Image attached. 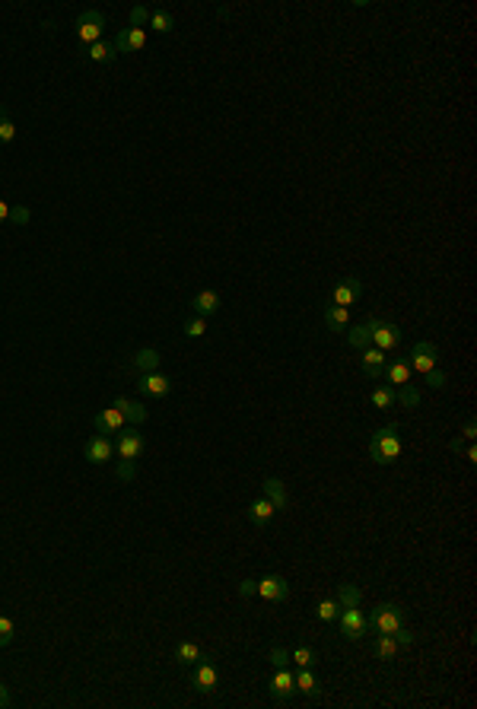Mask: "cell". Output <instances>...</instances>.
Returning <instances> with one entry per match:
<instances>
[{"label":"cell","instance_id":"1","mask_svg":"<svg viewBox=\"0 0 477 709\" xmlns=\"http://www.w3.org/2000/svg\"><path fill=\"white\" fill-rule=\"evenodd\" d=\"M369 455L376 465H394V461L404 455V439H401L398 424H385L376 429L369 439Z\"/></svg>","mask_w":477,"mask_h":709},{"label":"cell","instance_id":"2","mask_svg":"<svg viewBox=\"0 0 477 709\" xmlns=\"http://www.w3.org/2000/svg\"><path fill=\"white\" fill-rule=\"evenodd\" d=\"M366 620H369V626L376 633H394L398 626H404V611H401V604H394V602H382V604L372 608V614Z\"/></svg>","mask_w":477,"mask_h":709},{"label":"cell","instance_id":"3","mask_svg":"<svg viewBox=\"0 0 477 709\" xmlns=\"http://www.w3.org/2000/svg\"><path fill=\"white\" fill-rule=\"evenodd\" d=\"M73 32H77V42H83L86 48L95 45V42H102V32H105V16H102L99 10H83L77 16Z\"/></svg>","mask_w":477,"mask_h":709},{"label":"cell","instance_id":"4","mask_svg":"<svg viewBox=\"0 0 477 709\" xmlns=\"http://www.w3.org/2000/svg\"><path fill=\"white\" fill-rule=\"evenodd\" d=\"M337 626H340V636L350 639V643H357V639L366 636L369 620H366V614L360 608H340L337 611Z\"/></svg>","mask_w":477,"mask_h":709},{"label":"cell","instance_id":"5","mask_svg":"<svg viewBox=\"0 0 477 709\" xmlns=\"http://www.w3.org/2000/svg\"><path fill=\"white\" fill-rule=\"evenodd\" d=\"M369 337H372V347H379L382 353L388 350H398L401 347V328L392 322H382V318H369Z\"/></svg>","mask_w":477,"mask_h":709},{"label":"cell","instance_id":"6","mask_svg":"<svg viewBox=\"0 0 477 709\" xmlns=\"http://www.w3.org/2000/svg\"><path fill=\"white\" fill-rule=\"evenodd\" d=\"M407 363H411V372L426 376V372H433L436 363H439V350H436V344H429V340H420V344L411 347V357H407Z\"/></svg>","mask_w":477,"mask_h":709},{"label":"cell","instance_id":"7","mask_svg":"<svg viewBox=\"0 0 477 709\" xmlns=\"http://www.w3.org/2000/svg\"><path fill=\"white\" fill-rule=\"evenodd\" d=\"M255 595L264 598V602H286L290 598V585H286L283 576H277V572H268V576H261L255 582Z\"/></svg>","mask_w":477,"mask_h":709},{"label":"cell","instance_id":"8","mask_svg":"<svg viewBox=\"0 0 477 709\" xmlns=\"http://www.w3.org/2000/svg\"><path fill=\"white\" fill-rule=\"evenodd\" d=\"M194 671H191V687H194L197 693H216V687H220V671L214 668V662H207V658H201L197 665H191Z\"/></svg>","mask_w":477,"mask_h":709},{"label":"cell","instance_id":"9","mask_svg":"<svg viewBox=\"0 0 477 709\" xmlns=\"http://www.w3.org/2000/svg\"><path fill=\"white\" fill-rule=\"evenodd\" d=\"M268 687H271V697H274L277 703H286V700L296 693V674H293L290 668H274Z\"/></svg>","mask_w":477,"mask_h":709},{"label":"cell","instance_id":"10","mask_svg":"<svg viewBox=\"0 0 477 709\" xmlns=\"http://www.w3.org/2000/svg\"><path fill=\"white\" fill-rule=\"evenodd\" d=\"M360 296H363V283H360L357 277H344V280H337V286L331 290V305H344V309H350Z\"/></svg>","mask_w":477,"mask_h":709},{"label":"cell","instance_id":"11","mask_svg":"<svg viewBox=\"0 0 477 709\" xmlns=\"http://www.w3.org/2000/svg\"><path fill=\"white\" fill-rule=\"evenodd\" d=\"M137 388H140V394H147V398H166V394L172 392V379L162 376V372H143Z\"/></svg>","mask_w":477,"mask_h":709},{"label":"cell","instance_id":"12","mask_svg":"<svg viewBox=\"0 0 477 709\" xmlns=\"http://www.w3.org/2000/svg\"><path fill=\"white\" fill-rule=\"evenodd\" d=\"M112 455H115V446L105 439V436H93V439H86V446H83V458L90 461V465H105V461H112Z\"/></svg>","mask_w":477,"mask_h":709},{"label":"cell","instance_id":"13","mask_svg":"<svg viewBox=\"0 0 477 709\" xmlns=\"http://www.w3.org/2000/svg\"><path fill=\"white\" fill-rule=\"evenodd\" d=\"M118 455L127 461H137L143 452H147V439H143V433H134V429H127V433H118Z\"/></svg>","mask_w":477,"mask_h":709},{"label":"cell","instance_id":"14","mask_svg":"<svg viewBox=\"0 0 477 709\" xmlns=\"http://www.w3.org/2000/svg\"><path fill=\"white\" fill-rule=\"evenodd\" d=\"M93 424H95V429H99L102 436H105V433H121V429L127 426V420H125V414L112 404V407H102V411L95 414Z\"/></svg>","mask_w":477,"mask_h":709},{"label":"cell","instance_id":"15","mask_svg":"<svg viewBox=\"0 0 477 709\" xmlns=\"http://www.w3.org/2000/svg\"><path fill=\"white\" fill-rule=\"evenodd\" d=\"M147 48V29H134V26H127V29L118 32V38H115V51H143Z\"/></svg>","mask_w":477,"mask_h":709},{"label":"cell","instance_id":"16","mask_svg":"<svg viewBox=\"0 0 477 709\" xmlns=\"http://www.w3.org/2000/svg\"><path fill=\"white\" fill-rule=\"evenodd\" d=\"M411 363H407V357H394V359H388L385 363V379H388V385L392 388H401V385H407L411 382Z\"/></svg>","mask_w":477,"mask_h":709},{"label":"cell","instance_id":"17","mask_svg":"<svg viewBox=\"0 0 477 709\" xmlns=\"http://www.w3.org/2000/svg\"><path fill=\"white\" fill-rule=\"evenodd\" d=\"M220 305H223V299H220V293L216 290H204V293H197V296L191 299V309H194V315H201V318L216 315Z\"/></svg>","mask_w":477,"mask_h":709},{"label":"cell","instance_id":"18","mask_svg":"<svg viewBox=\"0 0 477 709\" xmlns=\"http://www.w3.org/2000/svg\"><path fill=\"white\" fill-rule=\"evenodd\" d=\"M245 515H248V522L255 525V528H268L271 519L277 515V509L271 506V500H268V496H258V500L248 506V513H245Z\"/></svg>","mask_w":477,"mask_h":709},{"label":"cell","instance_id":"19","mask_svg":"<svg viewBox=\"0 0 477 709\" xmlns=\"http://www.w3.org/2000/svg\"><path fill=\"white\" fill-rule=\"evenodd\" d=\"M385 353L379 350V347H363V357H360V366H363V372L369 379H379L382 372H385Z\"/></svg>","mask_w":477,"mask_h":709},{"label":"cell","instance_id":"20","mask_svg":"<svg viewBox=\"0 0 477 709\" xmlns=\"http://www.w3.org/2000/svg\"><path fill=\"white\" fill-rule=\"evenodd\" d=\"M264 496L271 500V506L277 509V513H283L286 506H290V496H286V487H283V480L281 477H264Z\"/></svg>","mask_w":477,"mask_h":709},{"label":"cell","instance_id":"21","mask_svg":"<svg viewBox=\"0 0 477 709\" xmlns=\"http://www.w3.org/2000/svg\"><path fill=\"white\" fill-rule=\"evenodd\" d=\"M296 693H305L309 700L322 697V681L315 678V671H312V668H299V671H296Z\"/></svg>","mask_w":477,"mask_h":709},{"label":"cell","instance_id":"22","mask_svg":"<svg viewBox=\"0 0 477 709\" xmlns=\"http://www.w3.org/2000/svg\"><path fill=\"white\" fill-rule=\"evenodd\" d=\"M112 404L118 407V411L125 414V420H127V424H134V426H137V424H147V417H150V411L140 404V401H131V398H115Z\"/></svg>","mask_w":477,"mask_h":709},{"label":"cell","instance_id":"23","mask_svg":"<svg viewBox=\"0 0 477 709\" xmlns=\"http://www.w3.org/2000/svg\"><path fill=\"white\" fill-rule=\"evenodd\" d=\"M398 652H401V646H398V639H394L392 633H379L376 643H372V656L382 658V662H392Z\"/></svg>","mask_w":477,"mask_h":709},{"label":"cell","instance_id":"24","mask_svg":"<svg viewBox=\"0 0 477 709\" xmlns=\"http://www.w3.org/2000/svg\"><path fill=\"white\" fill-rule=\"evenodd\" d=\"M325 325H328V331H347L350 328V309H344V305H328V309H325Z\"/></svg>","mask_w":477,"mask_h":709},{"label":"cell","instance_id":"25","mask_svg":"<svg viewBox=\"0 0 477 709\" xmlns=\"http://www.w3.org/2000/svg\"><path fill=\"white\" fill-rule=\"evenodd\" d=\"M131 363L137 366L140 372H156L159 369V363H162V357H159V350H153V347H143V350L134 353Z\"/></svg>","mask_w":477,"mask_h":709},{"label":"cell","instance_id":"26","mask_svg":"<svg viewBox=\"0 0 477 709\" xmlns=\"http://www.w3.org/2000/svg\"><path fill=\"white\" fill-rule=\"evenodd\" d=\"M86 58L95 61V64H112V61L118 58V51H115L112 42H105V38H102V42H95V45L86 48Z\"/></svg>","mask_w":477,"mask_h":709},{"label":"cell","instance_id":"27","mask_svg":"<svg viewBox=\"0 0 477 709\" xmlns=\"http://www.w3.org/2000/svg\"><path fill=\"white\" fill-rule=\"evenodd\" d=\"M201 658H204L201 646H197V643H191V639H185V643H179V646H175V662H179V665H197Z\"/></svg>","mask_w":477,"mask_h":709},{"label":"cell","instance_id":"28","mask_svg":"<svg viewBox=\"0 0 477 709\" xmlns=\"http://www.w3.org/2000/svg\"><path fill=\"white\" fill-rule=\"evenodd\" d=\"M360 602H363V589H357V585H350V582L337 585V604L340 608H360Z\"/></svg>","mask_w":477,"mask_h":709},{"label":"cell","instance_id":"29","mask_svg":"<svg viewBox=\"0 0 477 709\" xmlns=\"http://www.w3.org/2000/svg\"><path fill=\"white\" fill-rule=\"evenodd\" d=\"M369 404L379 407V411H392V407L398 404V401H394V388H392V385L372 388V392H369Z\"/></svg>","mask_w":477,"mask_h":709},{"label":"cell","instance_id":"30","mask_svg":"<svg viewBox=\"0 0 477 709\" xmlns=\"http://www.w3.org/2000/svg\"><path fill=\"white\" fill-rule=\"evenodd\" d=\"M290 662L299 665V668H315L318 665V652L309 649V646H296V649L290 652Z\"/></svg>","mask_w":477,"mask_h":709},{"label":"cell","instance_id":"31","mask_svg":"<svg viewBox=\"0 0 477 709\" xmlns=\"http://www.w3.org/2000/svg\"><path fill=\"white\" fill-rule=\"evenodd\" d=\"M150 26H153V32L169 36V32L175 29V16L169 10H156V13H150Z\"/></svg>","mask_w":477,"mask_h":709},{"label":"cell","instance_id":"32","mask_svg":"<svg viewBox=\"0 0 477 709\" xmlns=\"http://www.w3.org/2000/svg\"><path fill=\"white\" fill-rule=\"evenodd\" d=\"M337 611H340L337 598H322V602L315 604V617L322 620V624H331V620H337Z\"/></svg>","mask_w":477,"mask_h":709},{"label":"cell","instance_id":"33","mask_svg":"<svg viewBox=\"0 0 477 709\" xmlns=\"http://www.w3.org/2000/svg\"><path fill=\"white\" fill-rule=\"evenodd\" d=\"M347 344L363 350V347H372V337H369V325H357V328L347 331Z\"/></svg>","mask_w":477,"mask_h":709},{"label":"cell","instance_id":"34","mask_svg":"<svg viewBox=\"0 0 477 709\" xmlns=\"http://www.w3.org/2000/svg\"><path fill=\"white\" fill-rule=\"evenodd\" d=\"M394 401H398L401 407H417L420 404V392L411 385V382H407V385L394 388Z\"/></svg>","mask_w":477,"mask_h":709},{"label":"cell","instance_id":"35","mask_svg":"<svg viewBox=\"0 0 477 709\" xmlns=\"http://www.w3.org/2000/svg\"><path fill=\"white\" fill-rule=\"evenodd\" d=\"M182 331L188 334V337H204V331H207V318L201 315H191L185 325H182Z\"/></svg>","mask_w":477,"mask_h":709},{"label":"cell","instance_id":"36","mask_svg":"<svg viewBox=\"0 0 477 709\" xmlns=\"http://www.w3.org/2000/svg\"><path fill=\"white\" fill-rule=\"evenodd\" d=\"M13 636H16V624H13L10 617L0 614V649H4V646H10Z\"/></svg>","mask_w":477,"mask_h":709},{"label":"cell","instance_id":"37","mask_svg":"<svg viewBox=\"0 0 477 709\" xmlns=\"http://www.w3.org/2000/svg\"><path fill=\"white\" fill-rule=\"evenodd\" d=\"M13 137H16V125L6 112H0V143H13Z\"/></svg>","mask_w":477,"mask_h":709},{"label":"cell","instance_id":"38","mask_svg":"<svg viewBox=\"0 0 477 709\" xmlns=\"http://www.w3.org/2000/svg\"><path fill=\"white\" fill-rule=\"evenodd\" d=\"M150 23V10L143 4H137V6H131V26L134 29H143V26Z\"/></svg>","mask_w":477,"mask_h":709},{"label":"cell","instance_id":"39","mask_svg":"<svg viewBox=\"0 0 477 709\" xmlns=\"http://www.w3.org/2000/svg\"><path fill=\"white\" fill-rule=\"evenodd\" d=\"M29 220H32V210H29V207H19V204L13 207V204H10V223H16V226H26Z\"/></svg>","mask_w":477,"mask_h":709},{"label":"cell","instance_id":"40","mask_svg":"<svg viewBox=\"0 0 477 709\" xmlns=\"http://www.w3.org/2000/svg\"><path fill=\"white\" fill-rule=\"evenodd\" d=\"M271 665H274V668H290L293 665L290 662V652H286L283 646H274V649H271Z\"/></svg>","mask_w":477,"mask_h":709},{"label":"cell","instance_id":"41","mask_svg":"<svg viewBox=\"0 0 477 709\" xmlns=\"http://www.w3.org/2000/svg\"><path fill=\"white\" fill-rule=\"evenodd\" d=\"M424 379H426V385H429V388H446V382H449V379H446V372H439V369L426 372Z\"/></svg>","mask_w":477,"mask_h":709},{"label":"cell","instance_id":"42","mask_svg":"<svg viewBox=\"0 0 477 709\" xmlns=\"http://www.w3.org/2000/svg\"><path fill=\"white\" fill-rule=\"evenodd\" d=\"M392 636L398 639V646H401V649H404V646H414V633L407 630V626H398V630H394Z\"/></svg>","mask_w":477,"mask_h":709},{"label":"cell","instance_id":"43","mask_svg":"<svg viewBox=\"0 0 477 709\" xmlns=\"http://www.w3.org/2000/svg\"><path fill=\"white\" fill-rule=\"evenodd\" d=\"M134 461H127V458H121V465H118V477L121 480H134Z\"/></svg>","mask_w":477,"mask_h":709},{"label":"cell","instance_id":"44","mask_svg":"<svg viewBox=\"0 0 477 709\" xmlns=\"http://www.w3.org/2000/svg\"><path fill=\"white\" fill-rule=\"evenodd\" d=\"M474 436H477V424L474 420H465V426H461V439L474 442Z\"/></svg>","mask_w":477,"mask_h":709},{"label":"cell","instance_id":"45","mask_svg":"<svg viewBox=\"0 0 477 709\" xmlns=\"http://www.w3.org/2000/svg\"><path fill=\"white\" fill-rule=\"evenodd\" d=\"M238 595H255V579H245V582H238Z\"/></svg>","mask_w":477,"mask_h":709},{"label":"cell","instance_id":"46","mask_svg":"<svg viewBox=\"0 0 477 709\" xmlns=\"http://www.w3.org/2000/svg\"><path fill=\"white\" fill-rule=\"evenodd\" d=\"M458 455H465L468 461H477V446H474V442H465V446H461V452H458Z\"/></svg>","mask_w":477,"mask_h":709},{"label":"cell","instance_id":"47","mask_svg":"<svg viewBox=\"0 0 477 709\" xmlns=\"http://www.w3.org/2000/svg\"><path fill=\"white\" fill-rule=\"evenodd\" d=\"M13 703V697H10V690H6V687L4 684H0V709H4V706H10Z\"/></svg>","mask_w":477,"mask_h":709},{"label":"cell","instance_id":"48","mask_svg":"<svg viewBox=\"0 0 477 709\" xmlns=\"http://www.w3.org/2000/svg\"><path fill=\"white\" fill-rule=\"evenodd\" d=\"M6 220H10V204L0 201V223H6Z\"/></svg>","mask_w":477,"mask_h":709}]
</instances>
